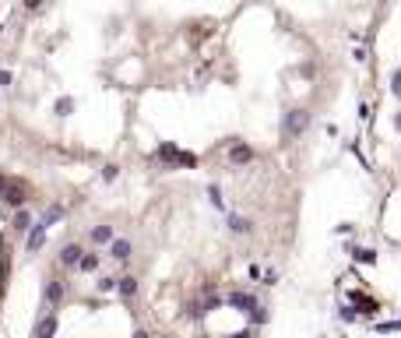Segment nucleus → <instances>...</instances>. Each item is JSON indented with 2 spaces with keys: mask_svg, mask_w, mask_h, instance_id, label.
Returning <instances> with one entry per match:
<instances>
[{
  "mask_svg": "<svg viewBox=\"0 0 401 338\" xmlns=\"http://www.w3.org/2000/svg\"><path fill=\"white\" fill-rule=\"evenodd\" d=\"M109 254H113L116 261L131 257V240H113V243H109Z\"/></svg>",
  "mask_w": 401,
  "mask_h": 338,
  "instance_id": "obj_1",
  "label": "nucleus"
},
{
  "mask_svg": "<svg viewBox=\"0 0 401 338\" xmlns=\"http://www.w3.org/2000/svg\"><path fill=\"white\" fill-rule=\"evenodd\" d=\"M60 261L70 268V265H77V261H81V247H64V254H60Z\"/></svg>",
  "mask_w": 401,
  "mask_h": 338,
  "instance_id": "obj_2",
  "label": "nucleus"
},
{
  "mask_svg": "<svg viewBox=\"0 0 401 338\" xmlns=\"http://www.w3.org/2000/svg\"><path fill=\"white\" fill-rule=\"evenodd\" d=\"M77 265H81V271H95V268H99V257H95V254H81Z\"/></svg>",
  "mask_w": 401,
  "mask_h": 338,
  "instance_id": "obj_3",
  "label": "nucleus"
},
{
  "mask_svg": "<svg viewBox=\"0 0 401 338\" xmlns=\"http://www.w3.org/2000/svg\"><path fill=\"white\" fill-rule=\"evenodd\" d=\"M109 236H113V229H109V225H99V229L92 233V240H95V243H109Z\"/></svg>",
  "mask_w": 401,
  "mask_h": 338,
  "instance_id": "obj_4",
  "label": "nucleus"
},
{
  "mask_svg": "<svg viewBox=\"0 0 401 338\" xmlns=\"http://www.w3.org/2000/svg\"><path fill=\"white\" fill-rule=\"evenodd\" d=\"M116 289L124 292V296H134V289H137V285H134V278H120V285H116Z\"/></svg>",
  "mask_w": 401,
  "mask_h": 338,
  "instance_id": "obj_5",
  "label": "nucleus"
},
{
  "mask_svg": "<svg viewBox=\"0 0 401 338\" xmlns=\"http://www.w3.org/2000/svg\"><path fill=\"white\" fill-rule=\"evenodd\" d=\"M229 225H232L236 233H250V222H247V218H229Z\"/></svg>",
  "mask_w": 401,
  "mask_h": 338,
  "instance_id": "obj_6",
  "label": "nucleus"
},
{
  "mask_svg": "<svg viewBox=\"0 0 401 338\" xmlns=\"http://www.w3.org/2000/svg\"><path fill=\"white\" fill-rule=\"evenodd\" d=\"M53 328H57V321H53V317H46V321H43V328H39V335L50 338V335H53Z\"/></svg>",
  "mask_w": 401,
  "mask_h": 338,
  "instance_id": "obj_7",
  "label": "nucleus"
},
{
  "mask_svg": "<svg viewBox=\"0 0 401 338\" xmlns=\"http://www.w3.org/2000/svg\"><path fill=\"white\" fill-rule=\"evenodd\" d=\"M46 296H50V303H57V299H60V282H50V292H46Z\"/></svg>",
  "mask_w": 401,
  "mask_h": 338,
  "instance_id": "obj_8",
  "label": "nucleus"
}]
</instances>
